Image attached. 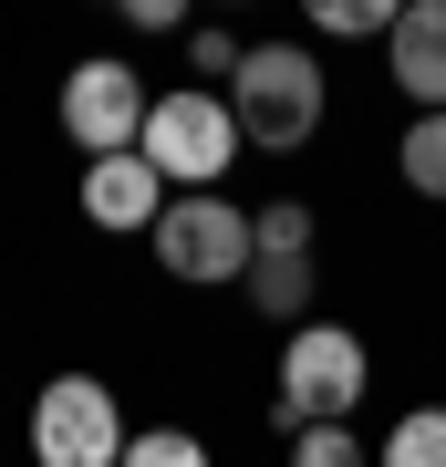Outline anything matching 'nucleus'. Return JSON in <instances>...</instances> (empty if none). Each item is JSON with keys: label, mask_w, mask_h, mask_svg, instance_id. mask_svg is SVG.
<instances>
[{"label": "nucleus", "mask_w": 446, "mask_h": 467, "mask_svg": "<svg viewBox=\"0 0 446 467\" xmlns=\"http://www.w3.org/2000/svg\"><path fill=\"white\" fill-rule=\"evenodd\" d=\"M125 467H208V447L187 426H135L125 436Z\"/></svg>", "instance_id": "nucleus-14"}, {"label": "nucleus", "mask_w": 446, "mask_h": 467, "mask_svg": "<svg viewBox=\"0 0 446 467\" xmlns=\"http://www.w3.org/2000/svg\"><path fill=\"white\" fill-rule=\"evenodd\" d=\"M395 0H312V32H332V42H384L395 32Z\"/></svg>", "instance_id": "nucleus-13"}, {"label": "nucleus", "mask_w": 446, "mask_h": 467, "mask_svg": "<svg viewBox=\"0 0 446 467\" xmlns=\"http://www.w3.org/2000/svg\"><path fill=\"white\" fill-rule=\"evenodd\" d=\"M146 156L156 177H177L187 198L198 187H218L239 167V115H229V94H208V84H177V94H156V115H146Z\"/></svg>", "instance_id": "nucleus-3"}, {"label": "nucleus", "mask_w": 446, "mask_h": 467, "mask_svg": "<svg viewBox=\"0 0 446 467\" xmlns=\"http://www.w3.org/2000/svg\"><path fill=\"white\" fill-rule=\"evenodd\" d=\"M384 73L415 115H446V0H405V21L384 32Z\"/></svg>", "instance_id": "nucleus-7"}, {"label": "nucleus", "mask_w": 446, "mask_h": 467, "mask_svg": "<svg viewBox=\"0 0 446 467\" xmlns=\"http://www.w3.org/2000/svg\"><path fill=\"white\" fill-rule=\"evenodd\" d=\"M146 239H156L166 281H198V291L249 281V208H229L218 187H198V198H166V218H156Z\"/></svg>", "instance_id": "nucleus-6"}, {"label": "nucleus", "mask_w": 446, "mask_h": 467, "mask_svg": "<svg viewBox=\"0 0 446 467\" xmlns=\"http://www.w3.org/2000/svg\"><path fill=\"white\" fill-rule=\"evenodd\" d=\"M395 167H405L415 198H446V115H415L405 125V156H395Z\"/></svg>", "instance_id": "nucleus-11"}, {"label": "nucleus", "mask_w": 446, "mask_h": 467, "mask_svg": "<svg viewBox=\"0 0 446 467\" xmlns=\"http://www.w3.org/2000/svg\"><path fill=\"white\" fill-rule=\"evenodd\" d=\"M83 218L94 229H156L166 218V177L146 156H104V167H83Z\"/></svg>", "instance_id": "nucleus-8"}, {"label": "nucleus", "mask_w": 446, "mask_h": 467, "mask_svg": "<svg viewBox=\"0 0 446 467\" xmlns=\"http://www.w3.org/2000/svg\"><path fill=\"white\" fill-rule=\"evenodd\" d=\"M249 312H270V322H312V260H249Z\"/></svg>", "instance_id": "nucleus-9"}, {"label": "nucleus", "mask_w": 446, "mask_h": 467, "mask_svg": "<svg viewBox=\"0 0 446 467\" xmlns=\"http://www.w3.org/2000/svg\"><path fill=\"white\" fill-rule=\"evenodd\" d=\"M249 260H312V208H301V198L249 208Z\"/></svg>", "instance_id": "nucleus-10"}, {"label": "nucleus", "mask_w": 446, "mask_h": 467, "mask_svg": "<svg viewBox=\"0 0 446 467\" xmlns=\"http://www.w3.org/2000/svg\"><path fill=\"white\" fill-rule=\"evenodd\" d=\"M291 467H364V447H353V426H301Z\"/></svg>", "instance_id": "nucleus-15"}, {"label": "nucleus", "mask_w": 446, "mask_h": 467, "mask_svg": "<svg viewBox=\"0 0 446 467\" xmlns=\"http://www.w3.org/2000/svg\"><path fill=\"white\" fill-rule=\"evenodd\" d=\"M229 115H239V146H270V156H301L332 115V73L312 42H249L239 73H229Z\"/></svg>", "instance_id": "nucleus-1"}, {"label": "nucleus", "mask_w": 446, "mask_h": 467, "mask_svg": "<svg viewBox=\"0 0 446 467\" xmlns=\"http://www.w3.org/2000/svg\"><path fill=\"white\" fill-rule=\"evenodd\" d=\"M239 52H249V42H229V32H187V63H198L208 84H229V73H239Z\"/></svg>", "instance_id": "nucleus-16"}, {"label": "nucleus", "mask_w": 446, "mask_h": 467, "mask_svg": "<svg viewBox=\"0 0 446 467\" xmlns=\"http://www.w3.org/2000/svg\"><path fill=\"white\" fill-rule=\"evenodd\" d=\"M374 467H446V405H415V416L384 436V457Z\"/></svg>", "instance_id": "nucleus-12"}, {"label": "nucleus", "mask_w": 446, "mask_h": 467, "mask_svg": "<svg viewBox=\"0 0 446 467\" xmlns=\"http://www.w3.org/2000/svg\"><path fill=\"white\" fill-rule=\"evenodd\" d=\"M125 405L104 374H52L32 395V457L42 467H125Z\"/></svg>", "instance_id": "nucleus-4"}, {"label": "nucleus", "mask_w": 446, "mask_h": 467, "mask_svg": "<svg viewBox=\"0 0 446 467\" xmlns=\"http://www.w3.org/2000/svg\"><path fill=\"white\" fill-rule=\"evenodd\" d=\"M125 21H135V32H177L187 11H177V0H125Z\"/></svg>", "instance_id": "nucleus-17"}, {"label": "nucleus", "mask_w": 446, "mask_h": 467, "mask_svg": "<svg viewBox=\"0 0 446 467\" xmlns=\"http://www.w3.org/2000/svg\"><path fill=\"white\" fill-rule=\"evenodd\" d=\"M146 115H156L146 73L115 63V52H94V63H73V73H63V135L83 146V167H104V156H135V146H146Z\"/></svg>", "instance_id": "nucleus-5"}, {"label": "nucleus", "mask_w": 446, "mask_h": 467, "mask_svg": "<svg viewBox=\"0 0 446 467\" xmlns=\"http://www.w3.org/2000/svg\"><path fill=\"white\" fill-rule=\"evenodd\" d=\"M374 384V353L364 333H343V322H301V333L281 343V426H343L353 405H364Z\"/></svg>", "instance_id": "nucleus-2"}]
</instances>
